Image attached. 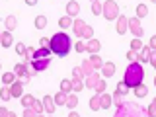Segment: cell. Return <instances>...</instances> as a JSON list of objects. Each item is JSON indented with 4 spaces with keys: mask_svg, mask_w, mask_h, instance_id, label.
<instances>
[{
    "mask_svg": "<svg viewBox=\"0 0 156 117\" xmlns=\"http://www.w3.org/2000/svg\"><path fill=\"white\" fill-rule=\"evenodd\" d=\"M26 51H27V47L26 45H23V43H16V53H18V55H26Z\"/></svg>",
    "mask_w": 156,
    "mask_h": 117,
    "instance_id": "ee69618b",
    "label": "cell"
},
{
    "mask_svg": "<svg viewBox=\"0 0 156 117\" xmlns=\"http://www.w3.org/2000/svg\"><path fill=\"white\" fill-rule=\"evenodd\" d=\"M111 104H113V96L111 94H100V105H101V109H109Z\"/></svg>",
    "mask_w": 156,
    "mask_h": 117,
    "instance_id": "9a60e30c",
    "label": "cell"
},
{
    "mask_svg": "<svg viewBox=\"0 0 156 117\" xmlns=\"http://www.w3.org/2000/svg\"><path fill=\"white\" fill-rule=\"evenodd\" d=\"M68 109H74V107L78 105V96L76 94H68V98H66V104H65Z\"/></svg>",
    "mask_w": 156,
    "mask_h": 117,
    "instance_id": "4316f807",
    "label": "cell"
},
{
    "mask_svg": "<svg viewBox=\"0 0 156 117\" xmlns=\"http://www.w3.org/2000/svg\"><path fill=\"white\" fill-rule=\"evenodd\" d=\"M101 16H104L105 20H117V16H119V6H117L115 0H105L104 2V10H101Z\"/></svg>",
    "mask_w": 156,
    "mask_h": 117,
    "instance_id": "277c9868",
    "label": "cell"
},
{
    "mask_svg": "<svg viewBox=\"0 0 156 117\" xmlns=\"http://www.w3.org/2000/svg\"><path fill=\"white\" fill-rule=\"evenodd\" d=\"M115 29H117V33H119V35H125V31L129 29V18L117 16V26H115Z\"/></svg>",
    "mask_w": 156,
    "mask_h": 117,
    "instance_id": "30bf717a",
    "label": "cell"
},
{
    "mask_svg": "<svg viewBox=\"0 0 156 117\" xmlns=\"http://www.w3.org/2000/svg\"><path fill=\"white\" fill-rule=\"evenodd\" d=\"M154 86H156V78H154Z\"/></svg>",
    "mask_w": 156,
    "mask_h": 117,
    "instance_id": "9f6ffc18",
    "label": "cell"
},
{
    "mask_svg": "<svg viewBox=\"0 0 156 117\" xmlns=\"http://www.w3.org/2000/svg\"><path fill=\"white\" fill-rule=\"evenodd\" d=\"M90 109L92 111H98V109H101V105H100V94H96V96H92L90 98Z\"/></svg>",
    "mask_w": 156,
    "mask_h": 117,
    "instance_id": "d4e9b609",
    "label": "cell"
},
{
    "mask_svg": "<svg viewBox=\"0 0 156 117\" xmlns=\"http://www.w3.org/2000/svg\"><path fill=\"white\" fill-rule=\"evenodd\" d=\"M66 14L70 18H76L78 14H80V4H78L76 0H70V2L66 4Z\"/></svg>",
    "mask_w": 156,
    "mask_h": 117,
    "instance_id": "5bb4252c",
    "label": "cell"
},
{
    "mask_svg": "<svg viewBox=\"0 0 156 117\" xmlns=\"http://www.w3.org/2000/svg\"><path fill=\"white\" fill-rule=\"evenodd\" d=\"M10 92H12V98H22V94H23V82L16 78V80L10 84Z\"/></svg>",
    "mask_w": 156,
    "mask_h": 117,
    "instance_id": "ba28073f",
    "label": "cell"
},
{
    "mask_svg": "<svg viewBox=\"0 0 156 117\" xmlns=\"http://www.w3.org/2000/svg\"><path fill=\"white\" fill-rule=\"evenodd\" d=\"M90 61H92V65H94V68H96V70H100V68L104 66V58L100 57V53H92Z\"/></svg>",
    "mask_w": 156,
    "mask_h": 117,
    "instance_id": "7402d4cb",
    "label": "cell"
},
{
    "mask_svg": "<svg viewBox=\"0 0 156 117\" xmlns=\"http://www.w3.org/2000/svg\"><path fill=\"white\" fill-rule=\"evenodd\" d=\"M82 76H84V74H82V70H80V68H72V82H78V80H82Z\"/></svg>",
    "mask_w": 156,
    "mask_h": 117,
    "instance_id": "f35d334b",
    "label": "cell"
},
{
    "mask_svg": "<svg viewBox=\"0 0 156 117\" xmlns=\"http://www.w3.org/2000/svg\"><path fill=\"white\" fill-rule=\"evenodd\" d=\"M0 45H2L4 49H10L14 45V35H12V31H2V37H0Z\"/></svg>",
    "mask_w": 156,
    "mask_h": 117,
    "instance_id": "7c38bea8",
    "label": "cell"
},
{
    "mask_svg": "<svg viewBox=\"0 0 156 117\" xmlns=\"http://www.w3.org/2000/svg\"><path fill=\"white\" fill-rule=\"evenodd\" d=\"M53 98H55V104H57V105H65L68 94H66V92H62V90H58V94H55Z\"/></svg>",
    "mask_w": 156,
    "mask_h": 117,
    "instance_id": "cb8c5ba5",
    "label": "cell"
},
{
    "mask_svg": "<svg viewBox=\"0 0 156 117\" xmlns=\"http://www.w3.org/2000/svg\"><path fill=\"white\" fill-rule=\"evenodd\" d=\"M90 2H98V0H90Z\"/></svg>",
    "mask_w": 156,
    "mask_h": 117,
    "instance_id": "11a10c76",
    "label": "cell"
},
{
    "mask_svg": "<svg viewBox=\"0 0 156 117\" xmlns=\"http://www.w3.org/2000/svg\"><path fill=\"white\" fill-rule=\"evenodd\" d=\"M80 70H82V74H84V76H88V74H92V72H94L96 68H94V65H92V61H90V58H86V61H82Z\"/></svg>",
    "mask_w": 156,
    "mask_h": 117,
    "instance_id": "ac0fdd59",
    "label": "cell"
},
{
    "mask_svg": "<svg viewBox=\"0 0 156 117\" xmlns=\"http://www.w3.org/2000/svg\"><path fill=\"white\" fill-rule=\"evenodd\" d=\"M100 49H101V43L98 41L96 37H92V39L86 41V53H100Z\"/></svg>",
    "mask_w": 156,
    "mask_h": 117,
    "instance_id": "4fadbf2b",
    "label": "cell"
},
{
    "mask_svg": "<svg viewBox=\"0 0 156 117\" xmlns=\"http://www.w3.org/2000/svg\"><path fill=\"white\" fill-rule=\"evenodd\" d=\"M101 10H104V2H100V0H98V2H92V14H94V16H100Z\"/></svg>",
    "mask_w": 156,
    "mask_h": 117,
    "instance_id": "d6a6232c",
    "label": "cell"
},
{
    "mask_svg": "<svg viewBox=\"0 0 156 117\" xmlns=\"http://www.w3.org/2000/svg\"><path fill=\"white\" fill-rule=\"evenodd\" d=\"M51 47H39V49H35L33 51V55H31V58H41V57H51Z\"/></svg>",
    "mask_w": 156,
    "mask_h": 117,
    "instance_id": "e0dca14e",
    "label": "cell"
},
{
    "mask_svg": "<svg viewBox=\"0 0 156 117\" xmlns=\"http://www.w3.org/2000/svg\"><path fill=\"white\" fill-rule=\"evenodd\" d=\"M16 113H12V111H8L6 107H0V117H14Z\"/></svg>",
    "mask_w": 156,
    "mask_h": 117,
    "instance_id": "681fc988",
    "label": "cell"
},
{
    "mask_svg": "<svg viewBox=\"0 0 156 117\" xmlns=\"http://www.w3.org/2000/svg\"><path fill=\"white\" fill-rule=\"evenodd\" d=\"M0 98H2L4 101H8V100H12V92H10V86H4L2 90H0Z\"/></svg>",
    "mask_w": 156,
    "mask_h": 117,
    "instance_id": "e575fe53",
    "label": "cell"
},
{
    "mask_svg": "<svg viewBox=\"0 0 156 117\" xmlns=\"http://www.w3.org/2000/svg\"><path fill=\"white\" fill-rule=\"evenodd\" d=\"M22 115H23V117H35V115H37V111L33 109L31 105H29V107H26V109H23V113H22Z\"/></svg>",
    "mask_w": 156,
    "mask_h": 117,
    "instance_id": "7bdbcfd3",
    "label": "cell"
},
{
    "mask_svg": "<svg viewBox=\"0 0 156 117\" xmlns=\"http://www.w3.org/2000/svg\"><path fill=\"white\" fill-rule=\"evenodd\" d=\"M33 101H35V98H33L31 94H22V105L23 107H29Z\"/></svg>",
    "mask_w": 156,
    "mask_h": 117,
    "instance_id": "1f68e13d",
    "label": "cell"
},
{
    "mask_svg": "<svg viewBox=\"0 0 156 117\" xmlns=\"http://www.w3.org/2000/svg\"><path fill=\"white\" fill-rule=\"evenodd\" d=\"M148 47L156 51V35H152V37H150V41H148Z\"/></svg>",
    "mask_w": 156,
    "mask_h": 117,
    "instance_id": "f907efd6",
    "label": "cell"
},
{
    "mask_svg": "<svg viewBox=\"0 0 156 117\" xmlns=\"http://www.w3.org/2000/svg\"><path fill=\"white\" fill-rule=\"evenodd\" d=\"M111 96H113V104H115V105H119L121 101L125 100V94H121L119 90H115V92H113V94H111Z\"/></svg>",
    "mask_w": 156,
    "mask_h": 117,
    "instance_id": "d590c367",
    "label": "cell"
},
{
    "mask_svg": "<svg viewBox=\"0 0 156 117\" xmlns=\"http://www.w3.org/2000/svg\"><path fill=\"white\" fill-rule=\"evenodd\" d=\"M100 70H101V76H104V78H111L115 74V62H111V61L104 62V66H101Z\"/></svg>",
    "mask_w": 156,
    "mask_h": 117,
    "instance_id": "8fae6325",
    "label": "cell"
},
{
    "mask_svg": "<svg viewBox=\"0 0 156 117\" xmlns=\"http://www.w3.org/2000/svg\"><path fill=\"white\" fill-rule=\"evenodd\" d=\"M100 74H98V72L94 70V72H92V74H88L86 76V80H84V86L86 88H96V84H98V80H100Z\"/></svg>",
    "mask_w": 156,
    "mask_h": 117,
    "instance_id": "2e32d148",
    "label": "cell"
},
{
    "mask_svg": "<svg viewBox=\"0 0 156 117\" xmlns=\"http://www.w3.org/2000/svg\"><path fill=\"white\" fill-rule=\"evenodd\" d=\"M4 27H6L8 31H14V29L18 27V20H16V16H8L6 20H4Z\"/></svg>",
    "mask_w": 156,
    "mask_h": 117,
    "instance_id": "ffe728a7",
    "label": "cell"
},
{
    "mask_svg": "<svg viewBox=\"0 0 156 117\" xmlns=\"http://www.w3.org/2000/svg\"><path fill=\"white\" fill-rule=\"evenodd\" d=\"M14 80H16V72H4V74H2V82L6 86H10Z\"/></svg>",
    "mask_w": 156,
    "mask_h": 117,
    "instance_id": "f546056e",
    "label": "cell"
},
{
    "mask_svg": "<svg viewBox=\"0 0 156 117\" xmlns=\"http://www.w3.org/2000/svg\"><path fill=\"white\" fill-rule=\"evenodd\" d=\"M61 90L66 92V94H70V92H72V80H66V78H62V80H61Z\"/></svg>",
    "mask_w": 156,
    "mask_h": 117,
    "instance_id": "4dcf8cb0",
    "label": "cell"
},
{
    "mask_svg": "<svg viewBox=\"0 0 156 117\" xmlns=\"http://www.w3.org/2000/svg\"><path fill=\"white\" fill-rule=\"evenodd\" d=\"M80 37L84 39V41H88V39H92V37H94V27H90V26H84V29H82V33H80Z\"/></svg>",
    "mask_w": 156,
    "mask_h": 117,
    "instance_id": "83f0119b",
    "label": "cell"
},
{
    "mask_svg": "<svg viewBox=\"0 0 156 117\" xmlns=\"http://www.w3.org/2000/svg\"><path fill=\"white\" fill-rule=\"evenodd\" d=\"M39 45H41V47H49V39H47V37H41V41H39Z\"/></svg>",
    "mask_w": 156,
    "mask_h": 117,
    "instance_id": "816d5d0a",
    "label": "cell"
},
{
    "mask_svg": "<svg viewBox=\"0 0 156 117\" xmlns=\"http://www.w3.org/2000/svg\"><path fill=\"white\" fill-rule=\"evenodd\" d=\"M14 72H16V78L18 80H22L23 84H27L29 80H31V72H29V65L27 62H18L16 68H14Z\"/></svg>",
    "mask_w": 156,
    "mask_h": 117,
    "instance_id": "5b68a950",
    "label": "cell"
},
{
    "mask_svg": "<svg viewBox=\"0 0 156 117\" xmlns=\"http://www.w3.org/2000/svg\"><path fill=\"white\" fill-rule=\"evenodd\" d=\"M154 70H156V68H154Z\"/></svg>",
    "mask_w": 156,
    "mask_h": 117,
    "instance_id": "91938a15",
    "label": "cell"
},
{
    "mask_svg": "<svg viewBox=\"0 0 156 117\" xmlns=\"http://www.w3.org/2000/svg\"><path fill=\"white\" fill-rule=\"evenodd\" d=\"M133 92H135V96H136V98H146V96H148V88H146L143 82H140L139 86H135V88H133Z\"/></svg>",
    "mask_w": 156,
    "mask_h": 117,
    "instance_id": "44dd1931",
    "label": "cell"
},
{
    "mask_svg": "<svg viewBox=\"0 0 156 117\" xmlns=\"http://www.w3.org/2000/svg\"><path fill=\"white\" fill-rule=\"evenodd\" d=\"M136 57H139V51H133V49H131V51L127 53V58H129V62H131V61H136Z\"/></svg>",
    "mask_w": 156,
    "mask_h": 117,
    "instance_id": "c3c4849f",
    "label": "cell"
},
{
    "mask_svg": "<svg viewBox=\"0 0 156 117\" xmlns=\"http://www.w3.org/2000/svg\"><path fill=\"white\" fill-rule=\"evenodd\" d=\"M49 65H51V57H41V58H33V61H31V66L35 68L37 72L47 70Z\"/></svg>",
    "mask_w": 156,
    "mask_h": 117,
    "instance_id": "52a82bcc",
    "label": "cell"
},
{
    "mask_svg": "<svg viewBox=\"0 0 156 117\" xmlns=\"http://www.w3.org/2000/svg\"><path fill=\"white\" fill-rule=\"evenodd\" d=\"M55 107H57V104H55V98L47 94L45 98H43V109L47 111V115H51V113H55Z\"/></svg>",
    "mask_w": 156,
    "mask_h": 117,
    "instance_id": "9c48e42d",
    "label": "cell"
},
{
    "mask_svg": "<svg viewBox=\"0 0 156 117\" xmlns=\"http://www.w3.org/2000/svg\"><path fill=\"white\" fill-rule=\"evenodd\" d=\"M58 26H61V29H68V27H72V18L68 16H62L61 20H58Z\"/></svg>",
    "mask_w": 156,
    "mask_h": 117,
    "instance_id": "484cf974",
    "label": "cell"
},
{
    "mask_svg": "<svg viewBox=\"0 0 156 117\" xmlns=\"http://www.w3.org/2000/svg\"><path fill=\"white\" fill-rule=\"evenodd\" d=\"M148 62L152 65L154 68H156V51L154 49H150V55H148Z\"/></svg>",
    "mask_w": 156,
    "mask_h": 117,
    "instance_id": "bcb514c9",
    "label": "cell"
},
{
    "mask_svg": "<svg viewBox=\"0 0 156 117\" xmlns=\"http://www.w3.org/2000/svg\"><path fill=\"white\" fill-rule=\"evenodd\" d=\"M146 16H148V8H146V4H139V6H136V18L143 20Z\"/></svg>",
    "mask_w": 156,
    "mask_h": 117,
    "instance_id": "f1b7e54d",
    "label": "cell"
},
{
    "mask_svg": "<svg viewBox=\"0 0 156 117\" xmlns=\"http://www.w3.org/2000/svg\"><path fill=\"white\" fill-rule=\"evenodd\" d=\"M0 68H2V62H0Z\"/></svg>",
    "mask_w": 156,
    "mask_h": 117,
    "instance_id": "6f0895ef",
    "label": "cell"
},
{
    "mask_svg": "<svg viewBox=\"0 0 156 117\" xmlns=\"http://www.w3.org/2000/svg\"><path fill=\"white\" fill-rule=\"evenodd\" d=\"M96 94H104L105 92V82H104V78H100V80H98V84H96Z\"/></svg>",
    "mask_w": 156,
    "mask_h": 117,
    "instance_id": "74e56055",
    "label": "cell"
},
{
    "mask_svg": "<svg viewBox=\"0 0 156 117\" xmlns=\"http://www.w3.org/2000/svg\"><path fill=\"white\" fill-rule=\"evenodd\" d=\"M146 109H148V115H150V117H156V100H154L148 107H146Z\"/></svg>",
    "mask_w": 156,
    "mask_h": 117,
    "instance_id": "7dc6e473",
    "label": "cell"
},
{
    "mask_svg": "<svg viewBox=\"0 0 156 117\" xmlns=\"http://www.w3.org/2000/svg\"><path fill=\"white\" fill-rule=\"evenodd\" d=\"M131 49H133V51H140V49H143V41H140V37H135L133 41H131Z\"/></svg>",
    "mask_w": 156,
    "mask_h": 117,
    "instance_id": "8d00e7d4",
    "label": "cell"
},
{
    "mask_svg": "<svg viewBox=\"0 0 156 117\" xmlns=\"http://www.w3.org/2000/svg\"><path fill=\"white\" fill-rule=\"evenodd\" d=\"M74 49H76V53H86V43L84 41H76Z\"/></svg>",
    "mask_w": 156,
    "mask_h": 117,
    "instance_id": "f6af8a7d",
    "label": "cell"
},
{
    "mask_svg": "<svg viewBox=\"0 0 156 117\" xmlns=\"http://www.w3.org/2000/svg\"><path fill=\"white\" fill-rule=\"evenodd\" d=\"M47 27V18L45 16H37L35 18V29H45Z\"/></svg>",
    "mask_w": 156,
    "mask_h": 117,
    "instance_id": "836d02e7",
    "label": "cell"
},
{
    "mask_svg": "<svg viewBox=\"0 0 156 117\" xmlns=\"http://www.w3.org/2000/svg\"><path fill=\"white\" fill-rule=\"evenodd\" d=\"M150 2H152V4H156V0H150Z\"/></svg>",
    "mask_w": 156,
    "mask_h": 117,
    "instance_id": "db71d44e",
    "label": "cell"
},
{
    "mask_svg": "<svg viewBox=\"0 0 156 117\" xmlns=\"http://www.w3.org/2000/svg\"><path fill=\"white\" fill-rule=\"evenodd\" d=\"M31 107H33V109H35L37 111V115H41L43 113V111H45V109H43V101H33V104H31Z\"/></svg>",
    "mask_w": 156,
    "mask_h": 117,
    "instance_id": "60d3db41",
    "label": "cell"
},
{
    "mask_svg": "<svg viewBox=\"0 0 156 117\" xmlns=\"http://www.w3.org/2000/svg\"><path fill=\"white\" fill-rule=\"evenodd\" d=\"M0 37H2V31H0Z\"/></svg>",
    "mask_w": 156,
    "mask_h": 117,
    "instance_id": "680465c9",
    "label": "cell"
},
{
    "mask_svg": "<svg viewBox=\"0 0 156 117\" xmlns=\"http://www.w3.org/2000/svg\"><path fill=\"white\" fill-rule=\"evenodd\" d=\"M129 29L133 31V35L135 37H143L144 35V29H143V26H140V20L139 18H129Z\"/></svg>",
    "mask_w": 156,
    "mask_h": 117,
    "instance_id": "8992f818",
    "label": "cell"
},
{
    "mask_svg": "<svg viewBox=\"0 0 156 117\" xmlns=\"http://www.w3.org/2000/svg\"><path fill=\"white\" fill-rule=\"evenodd\" d=\"M23 2H26L27 6H35V4L39 2V0H23Z\"/></svg>",
    "mask_w": 156,
    "mask_h": 117,
    "instance_id": "f5cc1de1",
    "label": "cell"
},
{
    "mask_svg": "<svg viewBox=\"0 0 156 117\" xmlns=\"http://www.w3.org/2000/svg\"><path fill=\"white\" fill-rule=\"evenodd\" d=\"M49 47H51V51L55 53L57 57H66L68 53H70V37L65 33V29L58 31V33H55V35L51 37Z\"/></svg>",
    "mask_w": 156,
    "mask_h": 117,
    "instance_id": "7a4b0ae2",
    "label": "cell"
},
{
    "mask_svg": "<svg viewBox=\"0 0 156 117\" xmlns=\"http://www.w3.org/2000/svg\"><path fill=\"white\" fill-rule=\"evenodd\" d=\"M84 80H78V82H72V90H74L76 92V94H78V92H82V90H84Z\"/></svg>",
    "mask_w": 156,
    "mask_h": 117,
    "instance_id": "ab89813d",
    "label": "cell"
},
{
    "mask_svg": "<svg viewBox=\"0 0 156 117\" xmlns=\"http://www.w3.org/2000/svg\"><path fill=\"white\" fill-rule=\"evenodd\" d=\"M143 80H144V68H143V62L131 61V65L127 66V70H125L123 82H125L129 88H135V86H139Z\"/></svg>",
    "mask_w": 156,
    "mask_h": 117,
    "instance_id": "6da1fadb",
    "label": "cell"
},
{
    "mask_svg": "<svg viewBox=\"0 0 156 117\" xmlns=\"http://www.w3.org/2000/svg\"><path fill=\"white\" fill-rule=\"evenodd\" d=\"M117 90H119V92H121V94H125V96H127V94H129V90H131V88H129V86H127V84H125V82H123V80H121V82H119V84H117Z\"/></svg>",
    "mask_w": 156,
    "mask_h": 117,
    "instance_id": "b9f144b4",
    "label": "cell"
},
{
    "mask_svg": "<svg viewBox=\"0 0 156 117\" xmlns=\"http://www.w3.org/2000/svg\"><path fill=\"white\" fill-rule=\"evenodd\" d=\"M148 55H150V47L148 45H143V49L139 51L136 61H139V62H148Z\"/></svg>",
    "mask_w": 156,
    "mask_h": 117,
    "instance_id": "d6986e66",
    "label": "cell"
},
{
    "mask_svg": "<svg viewBox=\"0 0 156 117\" xmlns=\"http://www.w3.org/2000/svg\"><path fill=\"white\" fill-rule=\"evenodd\" d=\"M84 26H86V23L82 22V20H72V31H74L78 37H80V33H82V29H84Z\"/></svg>",
    "mask_w": 156,
    "mask_h": 117,
    "instance_id": "603a6c76",
    "label": "cell"
},
{
    "mask_svg": "<svg viewBox=\"0 0 156 117\" xmlns=\"http://www.w3.org/2000/svg\"><path fill=\"white\" fill-rule=\"evenodd\" d=\"M139 115H140V107L135 104H129L125 100L117 105V111H115V117H139Z\"/></svg>",
    "mask_w": 156,
    "mask_h": 117,
    "instance_id": "3957f363",
    "label": "cell"
}]
</instances>
